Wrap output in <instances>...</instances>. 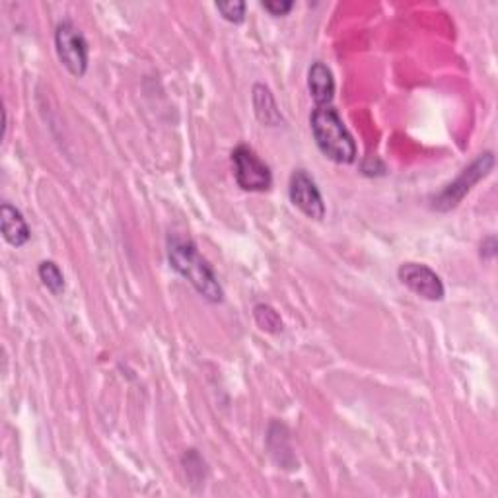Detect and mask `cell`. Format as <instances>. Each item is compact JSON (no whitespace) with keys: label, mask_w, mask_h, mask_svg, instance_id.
Segmentation results:
<instances>
[{"label":"cell","mask_w":498,"mask_h":498,"mask_svg":"<svg viewBox=\"0 0 498 498\" xmlns=\"http://www.w3.org/2000/svg\"><path fill=\"white\" fill-rule=\"evenodd\" d=\"M308 90L311 100L316 103V108L331 106L335 98V78L331 68L326 63H311L308 71Z\"/></svg>","instance_id":"cell-8"},{"label":"cell","mask_w":498,"mask_h":498,"mask_svg":"<svg viewBox=\"0 0 498 498\" xmlns=\"http://www.w3.org/2000/svg\"><path fill=\"white\" fill-rule=\"evenodd\" d=\"M261 6L267 10L271 16H286L293 10L294 3H291V0H265Z\"/></svg>","instance_id":"cell-14"},{"label":"cell","mask_w":498,"mask_h":498,"mask_svg":"<svg viewBox=\"0 0 498 498\" xmlns=\"http://www.w3.org/2000/svg\"><path fill=\"white\" fill-rule=\"evenodd\" d=\"M310 127L323 156L337 162V164H353L356 160L354 138L333 106H323L311 111Z\"/></svg>","instance_id":"cell-2"},{"label":"cell","mask_w":498,"mask_h":498,"mask_svg":"<svg viewBox=\"0 0 498 498\" xmlns=\"http://www.w3.org/2000/svg\"><path fill=\"white\" fill-rule=\"evenodd\" d=\"M170 267L181 275L206 302L220 304L224 300V288L208 261L201 256L189 238L171 234L168 238Z\"/></svg>","instance_id":"cell-1"},{"label":"cell","mask_w":498,"mask_h":498,"mask_svg":"<svg viewBox=\"0 0 498 498\" xmlns=\"http://www.w3.org/2000/svg\"><path fill=\"white\" fill-rule=\"evenodd\" d=\"M493 168H494V154L493 153L479 154L466 170H461V173L454 181L446 185V188L434 197L432 208L442 213L456 208L463 201V197H466L475 185L489 176Z\"/></svg>","instance_id":"cell-3"},{"label":"cell","mask_w":498,"mask_h":498,"mask_svg":"<svg viewBox=\"0 0 498 498\" xmlns=\"http://www.w3.org/2000/svg\"><path fill=\"white\" fill-rule=\"evenodd\" d=\"M496 256V240L491 236V238H486L483 243H481V258L485 259H493Z\"/></svg>","instance_id":"cell-15"},{"label":"cell","mask_w":498,"mask_h":498,"mask_svg":"<svg viewBox=\"0 0 498 498\" xmlns=\"http://www.w3.org/2000/svg\"><path fill=\"white\" fill-rule=\"evenodd\" d=\"M246 8L248 4L241 3V0H230V3H216V10L226 22L232 24H241L246 20Z\"/></svg>","instance_id":"cell-13"},{"label":"cell","mask_w":498,"mask_h":498,"mask_svg":"<svg viewBox=\"0 0 498 498\" xmlns=\"http://www.w3.org/2000/svg\"><path fill=\"white\" fill-rule=\"evenodd\" d=\"M232 166H234L236 183L243 191H269L273 185L271 168L258 156L248 144H240L232 150Z\"/></svg>","instance_id":"cell-5"},{"label":"cell","mask_w":498,"mask_h":498,"mask_svg":"<svg viewBox=\"0 0 498 498\" xmlns=\"http://www.w3.org/2000/svg\"><path fill=\"white\" fill-rule=\"evenodd\" d=\"M253 318H256L258 326L267 333L276 335V333H283V329H284V323L279 316V311L271 308L269 304H258L256 308H253Z\"/></svg>","instance_id":"cell-12"},{"label":"cell","mask_w":498,"mask_h":498,"mask_svg":"<svg viewBox=\"0 0 498 498\" xmlns=\"http://www.w3.org/2000/svg\"><path fill=\"white\" fill-rule=\"evenodd\" d=\"M288 197L300 213L311 220L326 218V203L314 178L306 170H294L288 181Z\"/></svg>","instance_id":"cell-6"},{"label":"cell","mask_w":498,"mask_h":498,"mask_svg":"<svg viewBox=\"0 0 498 498\" xmlns=\"http://www.w3.org/2000/svg\"><path fill=\"white\" fill-rule=\"evenodd\" d=\"M38 275H39L43 286L48 288L51 294L59 296L65 293V275L55 261H41Z\"/></svg>","instance_id":"cell-11"},{"label":"cell","mask_w":498,"mask_h":498,"mask_svg":"<svg viewBox=\"0 0 498 498\" xmlns=\"http://www.w3.org/2000/svg\"><path fill=\"white\" fill-rule=\"evenodd\" d=\"M398 276L401 284L407 286L416 296L431 300V302H440V300H444V294H446L444 283L431 267H428V265L407 261L399 265Z\"/></svg>","instance_id":"cell-7"},{"label":"cell","mask_w":498,"mask_h":498,"mask_svg":"<svg viewBox=\"0 0 498 498\" xmlns=\"http://www.w3.org/2000/svg\"><path fill=\"white\" fill-rule=\"evenodd\" d=\"M0 232H3V238L10 246L14 248L26 246L31 236L24 214L10 203H3V206H0Z\"/></svg>","instance_id":"cell-9"},{"label":"cell","mask_w":498,"mask_h":498,"mask_svg":"<svg viewBox=\"0 0 498 498\" xmlns=\"http://www.w3.org/2000/svg\"><path fill=\"white\" fill-rule=\"evenodd\" d=\"M55 51L61 65L76 78H83L88 71V41L71 20L61 22L55 30Z\"/></svg>","instance_id":"cell-4"},{"label":"cell","mask_w":498,"mask_h":498,"mask_svg":"<svg viewBox=\"0 0 498 498\" xmlns=\"http://www.w3.org/2000/svg\"><path fill=\"white\" fill-rule=\"evenodd\" d=\"M253 108H256L258 119L267 125V127H276L281 125L283 115L279 111V106L271 94V90L263 84L253 86Z\"/></svg>","instance_id":"cell-10"}]
</instances>
